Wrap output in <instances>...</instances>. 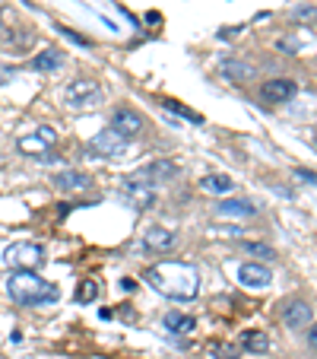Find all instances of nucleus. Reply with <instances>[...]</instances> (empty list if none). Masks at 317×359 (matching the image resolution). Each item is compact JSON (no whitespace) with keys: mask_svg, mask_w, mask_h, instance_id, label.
Here are the masks:
<instances>
[{"mask_svg":"<svg viewBox=\"0 0 317 359\" xmlns=\"http://www.w3.org/2000/svg\"><path fill=\"white\" fill-rule=\"evenodd\" d=\"M99 99V83L95 80H70L67 86H64V102L67 105H73V109H83V105H89V102Z\"/></svg>","mask_w":317,"mask_h":359,"instance_id":"nucleus-4","label":"nucleus"},{"mask_svg":"<svg viewBox=\"0 0 317 359\" xmlns=\"http://www.w3.org/2000/svg\"><path fill=\"white\" fill-rule=\"evenodd\" d=\"M292 20H298V22L317 20V7H298V10H292Z\"/></svg>","mask_w":317,"mask_h":359,"instance_id":"nucleus-24","label":"nucleus"},{"mask_svg":"<svg viewBox=\"0 0 317 359\" xmlns=\"http://www.w3.org/2000/svg\"><path fill=\"white\" fill-rule=\"evenodd\" d=\"M55 184L64 191V194H80V191H89L92 188V178L86 172H61L55 178Z\"/></svg>","mask_w":317,"mask_h":359,"instance_id":"nucleus-11","label":"nucleus"},{"mask_svg":"<svg viewBox=\"0 0 317 359\" xmlns=\"http://www.w3.org/2000/svg\"><path fill=\"white\" fill-rule=\"evenodd\" d=\"M165 109H169V111H175V115H181V118H188V121H203V118L197 115V111H188V109H181L178 102H165Z\"/></svg>","mask_w":317,"mask_h":359,"instance_id":"nucleus-23","label":"nucleus"},{"mask_svg":"<svg viewBox=\"0 0 317 359\" xmlns=\"http://www.w3.org/2000/svg\"><path fill=\"white\" fill-rule=\"evenodd\" d=\"M175 175H178V165H175V163H153L149 169H143V172H136V175H130V182L155 188V182H165V178H175Z\"/></svg>","mask_w":317,"mask_h":359,"instance_id":"nucleus-9","label":"nucleus"},{"mask_svg":"<svg viewBox=\"0 0 317 359\" xmlns=\"http://www.w3.org/2000/svg\"><path fill=\"white\" fill-rule=\"evenodd\" d=\"M89 149L105 159H118L127 153V140H124L121 134H115V130H101V134H95L92 140H89Z\"/></svg>","mask_w":317,"mask_h":359,"instance_id":"nucleus-5","label":"nucleus"},{"mask_svg":"<svg viewBox=\"0 0 317 359\" xmlns=\"http://www.w3.org/2000/svg\"><path fill=\"white\" fill-rule=\"evenodd\" d=\"M209 353H213V359H238L235 346H225V344H213L209 346Z\"/></svg>","mask_w":317,"mask_h":359,"instance_id":"nucleus-22","label":"nucleus"},{"mask_svg":"<svg viewBox=\"0 0 317 359\" xmlns=\"http://www.w3.org/2000/svg\"><path fill=\"white\" fill-rule=\"evenodd\" d=\"M295 175L302 178V182H308V184H317V175L314 172H308V169H295Z\"/></svg>","mask_w":317,"mask_h":359,"instance_id":"nucleus-26","label":"nucleus"},{"mask_svg":"<svg viewBox=\"0 0 317 359\" xmlns=\"http://www.w3.org/2000/svg\"><path fill=\"white\" fill-rule=\"evenodd\" d=\"M241 346L248 353H267V350H270V337H267L263 331H248L241 337Z\"/></svg>","mask_w":317,"mask_h":359,"instance_id":"nucleus-19","label":"nucleus"},{"mask_svg":"<svg viewBox=\"0 0 317 359\" xmlns=\"http://www.w3.org/2000/svg\"><path fill=\"white\" fill-rule=\"evenodd\" d=\"M200 188L206 191V194H229V191L235 188V182H232L229 175H206L200 182Z\"/></svg>","mask_w":317,"mask_h":359,"instance_id":"nucleus-17","label":"nucleus"},{"mask_svg":"<svg viewBox=\"0 0 317 359\" xmlns=\"http://www.w3.org/2000/svg\"><path fill=\"white\" fill-rule=\"evenodd\" d=\"M238 280H241L244 286H251V290H260V286H270V271L260 264H241V271H238Z\"/></svg>","mask_w":317,"mask_h":359,"instance_id":"nucleus-13","label":"nucleus"},{"mask_svg":"<svg viewBox=\"0 0 317 359\" xmlns=\"http://www.w3.org/2000/svg\"><path fill=\"white\" fill-rule=\"evenodd\" d=\"M223 74L229 76V80H235V83H244V80H251V76H254V70H251L248 64H241V61L225 57V61H223Z\"/></svg>","mask_w":317,"mask_h":359,"instance_id":"nucleus-18","label":"nucleus"},{"mask_svg":"<svg viewBox=\"0 0 317 359\" xmlns=\"http://www.w3.org/2000/svg\"><path fill=\"white\" fill-rule=\"evenodd\" d=\"M61 61H64L61 51H45V55H38V57L32 61V67H35V70H55Z\"/></svg>","mask_w":317,"mask_h":359,"instance_id":"nucleus-20","label":"nucleus"},{"mask_svg":"<svg viewBox=\"0 0 317 359\" xmlns=\"http://www.w3.org/2000/svg\"><path fill=\"white\" fill-rule=\"evenodd\" d=\"M283 321L289 327H304L311 321V305L302 302V299H295V302H286L283 305Z\"/></svg>","mask_w":317,"mask_h":359,"instance_id":"nucleus-12","label":"nucleus"},{"mask_svg":"<svg viewBox=\"0 0 317 359\" xmlns=\"http://www.w3.org/2000/svg\"><path fill=\"white\" fill-rule=\"evenodd\" d=\"M216 210H219V217H238V219H244V217H254L257 207L251 201H223Z\"/></svg>","mask_w":317,"mask_h":359,"instance_id":"nucleus-15","label":"nucleus"},{"mask_svg":"<svg viewBox=\"0 0 317 359\" xmlns=\"http://www.w3.org/2000/svg\"><path fill=\"white\" fill-rule=\"evenodd\" d=\"M111 130L121 134L124 140H130V137H136L143 130V118L136 115V111H130V109H118L115 118H111Z\"/></svg>","mask_w":317,"mask_h":359,"instance_id":"nucleus-8","label":"nucleus"},{"mask_svg":"<svg viewBox=\"0 0 317 359\" xmlns=\"http://www.w3.org/2000/svg\"><path fill=\"white\" fill-rule=\"evenodd\" d=\"M295 93H298V86L292 80H267L263 83V102H270V105H283V102H289Z\"/></svg>","mask_w":317,"mask_h":359,"instance_id":"nucleus-10","label":"nucleus"},{"mask_svg":"<svg viewBox=\"0 0 317 359\" xmlns=\"http://www.w3.org/2000/svg\"><path fill=\"white\" fill-rule=\"evenodd\" d=\"M55 143H57V130L55 128H38V130H32V134L20 137L16 147H20L26 156H41V153H48Z\"/></svg>","mask_w":317,"mask_h":359,"instance_id":"nucleus-6","label":"nucleus"},{"mask_svg":"<svg viewBox=\"0 0 317 359\" xmlns=\"http://www.w3.org/2000/svg\"><path fill=\"white\" fill-rule=\"evenodd\" d=\"M7 292L13 302L20 305H45V302H55L57 299V286L41 280L38 273L32 271H13L7 280Z\"/></svg>","mask_w":317,"mask_h":359,"instance_id":"nucleus-2","label":"nucleus"},{"mask_svg":"<svg viewBox=\"0 0 317 359\" xmlns=\"http://www.w3.org/2000/svg\"><path fill=\"white\" fill-rule=\"evenodd\" d=\"M244 251H251V255H260V258H273V248H267V245H257V242H244Z\"/></svg>","mask_w":317,"mask_h":359,"instance_id":"nucleus-25","label":"nucleus"},{"mask_svg":"<svg viewBox=\"0 0 317 359\" xmlns=\"http://www.w3.org/2000/svg\"><path fill=\"white\" fill-rule=\"evenodd\" d=\"M308 344H311V346H314V350H317V325L311 327V334H308Z\"/></svg>","mask_w":317,"mask_h":359,"instance_id":"nucleus-27","label":"nucleus"},{"mask_svg":"<svg viewBox=\"0 0 317 359\" xmlns=\"http://www.w3.org/2000/svg\"><path fill=\"white\" fill-rule=\"evenodd\" d=\"M76 299H80V302H92V299H99V283H95V280H83V283L76 286Z\"/></svg>","mask_w":317,"mask_h":359,"instance_id":"nucleus-21","label":"nucleus"},{"mask_svg":"<svg viewBox=\"0 0 317 359\" xmlns=\"http://www.w3.org/2000/svg\"><path fill=\"white\" fill-rule=\"evenodd\" d=\"M3 264L10 271H35V267L45 264V251L35 242H13L3 251Z\"/></svg>","mask_w":317,"mask_h":359,"instance_id":"nucleus-3","label":"nucleus"},{"mask_svg":"<svg viewBox=\"0 0 317 359\" xmlns=\"http://www.w3.org/2000/svg\"><path fill=\"white\" fill-rule=\"evenodd\" d=\"M146 283H153L155 292L175 302H190L200 292V273L188 261H162L146 271Z\"/></svg>","mask_w":317,"mask_h":359,"instance_id":"nucleus-1","label":"nucleus"},{"mask_svg":"<svg viewBox=\"0 0 317 359\" xmlns=\"http://www.w3.org/2000/svg\"><path fill=\"white\" fill-rule=\"evenodd\" d=\"M165 327H169L171 334H194L197 321L190 318V315H181V312H169V315H165Z\"/></svg>","mask_w":317,"mask_h":359,"instance_id":"nucleus-16","label":"nucleus"},{"mask_svg":"<svg viewBox=\"0 0 317 359\" xmlns=\"http://www.w3.org/2000/svg\"><path fill=\"white\" fill-rule=\"evenodd\" d=\"M143 248L153 251V255H165V251L175 248V232L162 229V226H153V229L143 232Z\"/></svg>","mask_w":317,"mask_h":359,"instance_id":"nucleus-7","label":"nucleus"},{"mask_svg":"<svg viewBox=\"0 0 317 359\" xmlns=\"http://www.w3.org/2000/svg\"><path fill=\"white\" fill-rule=\"evenodd\" d=\"M124 194L130 197V203H134L136 210H146L155 201V191L149 188V184H136V182H130V178H127V184H124Z\"/></svg>","mask_w":317,"mask_h":359,"instance_id":"nucleus-14","label":"nucleus"}]
</instances>
